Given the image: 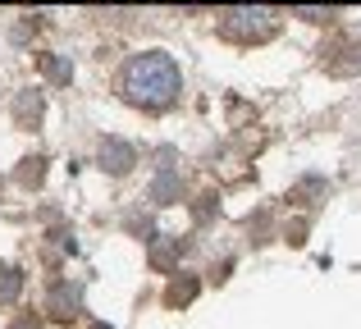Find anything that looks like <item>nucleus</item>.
<instances>
[{"instance_id":"f257e3e1","label":"nucleus","mask_w":361,"mask_h":329,"mask_svg":"<svg viewBox=\"0 0 361 329\" xmlns=\"http://www.w3.org/2000/svg\"><path fill=\"white\" fill-rule=\"evenodd\" d=\"M119 92H123V101H133V106H142V110H165V106H174V97L183 92V73H178L174 55L142 51L123 64Z\"/></svg>"},{"instance_id":"f03ea898","label":"nucleus","mask_w":361,"mask_h":329,"mask_svg":"<svg viewBox=\"0 0 361 329\" xmlns=\"http://www.w3.org/2000/svg\"><path fill=\"white\" fill-rule=\"evenodd\" d=\"M270 27H274V9H229L224 14V32L229 37H247V32L265 37Z\"/></svg>"},{"instance_id":"7ed1b4c3","label":"nucleus","mask_w":361,"mask_h":329,"mask_svg":"<svg viewBox=\"0 0 361 329\" xmlns=\"http://www.w3.org/2000/svg\"><path fill=\"white\" fill-rule=\"evenodd\" d=\"M101 165H106L110 174H123V169H133V147L119 142V137H106V142H101Z\"/></svg>"},{"instance_id":"20e7f679","label":"nucleus","mask_w":361,"mask_h":329,"mask_svg":"<svg viewBox=\"0 0 361 329\" xmlns=\"http://www.w3.org/2000/svg\"><path fill=\"white\" fill-rule=\"evenodd\" d=\"M51 311H55V316H60V321H69V316H73V311H78V288H69V284H60V288H55V293H51Z\"/></svg>"},{"instance_id":"39448f33","label":"nucleus","mask_w":361,"mask_h":329,"mask_svg":"<svg viewBox=\"0 0 361 329\" xmlns=\"http://www.w3.org/2000/svg\"><path fill=\"white\" fill-rule=\"evenodd\" d=\"M18 288H23V275H18L14 266H9V270H0V302H14V297H18Z\"/></svg>"},{"instance_id":"423d86ee","label":"nucleus","mask_w":361,"mask_h":329,"mask_svg":"<svg viewBox=\"0 0 361 329\" xmlns=\"http://www.w3.org/2000/svg\"><path fill=\"white\" fill-rule=\"evenodd\" d=\"M18 115H42V97H23V101H18Z\"/></svg>"},{"instance_id":"0eeeda50","label":"nucleus","mask_w":361,"mask_h":329,"mask_svg":"<svg viewBox=\"0 0 361 329\" xmlns=\"http://www.w3.org/2000/svg\"><path fill=\"white\" fill-rule=\"evenodd\" d=\"M14 329H42V321H37V316H23V321H14Z\"/></svg>"}]
</instances>
